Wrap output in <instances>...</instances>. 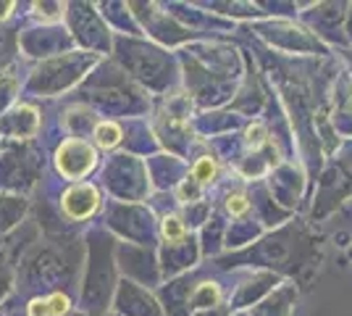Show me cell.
Listing matches in <instances>:
<instances>
[{"instance_id": "cell-1", "label": "cell", "mask_w": 352, "mask_h": 316, "mask_svg": "<svg viewBox=\"0 0 352 316\" xmlns=\"http://www.w3.org/2000/svg\"><path fill=\"white\" fill-rule=\"evenodd\" d=\"M118 137H121V132H118V127H113V124H100L98 127V140L103 145H116Z\"/></svg>"}, {"instance_id": "cell-2", "label": "cell", "mask_w": 352, "mask_h": 316, "mask_svg": "<svg viewBox=\"0 0 352 316\" xmlns=\"http://www.w3.org/2000/svg\"><path fill=\"white\" fill-rule=\"evenodd\" d=\"M195 174H197V177H200V180L206 182V180H210V177H213V174H216V164H213V161H210V158H203V161H200V164L195 166Z\"/></svg>"}, {"instance_id": "cell-3", "label": "cell", "mask_w": 352, "mask_h": 316, "mask_svg": "<svg viewBox=\"0 0 352 316\" xmlns=\"http://www.w3.org/2000/svg\"><path fill=\"white\" fill-rule=\"evenodd\" d=\"M47 308H50V314H56V316H60L66 308H69V301L60 295V293H56L50 301H47Z\"/></svg>"}, {"instance_id": "cell-4", "label": "cell", "mask_w": 352, "mask_h": 316, "mask_svg": "<svg viewBox=\"0 0 352 316\" xmlns=\"http://www.w3.org/2000/svg\"><path fill=\"white\" fill-rule=\"evenodd\" d=\"M226 206H229L232 213H245V211H248V200H245L242 196H234V198H229V203H226Z\"/></svg>"}, {"instance_id": "cell-5", "label": "cell", "mask_w": 352, "mask_h": 316, "mask_svg": "<svg viewBox=\"0 0 352 316\" xmlns=\"http://www.w3.org/2000/svg\"><path fill=\"white\" fill-rule=\"evenodd\" d=\"M50 308H47V301H32L30 303V316H47Z\"/></svg>"}, {"instance_id": "cell-6", "label": "cell", "mask_w": 352, "mask_h": 316, "mask_svg": "<svg viewBox=\"0 0 352 316\" xmlns=\"http://www.w3.org/2000/svg\"><path fill=\"white\" fill-rule=\"evenodd\" d=\"M163 232H166V238H182V227L176 219H168L166 224H163Z\"/></svg>"}, {"instance_id": "cell-7", "label": "cell", "mask_w": 352, "mask_h": 316, "mask_svg": "<svg viewBox=\"0 0 352 316\" xmlns=\"http://www.w3.org/2000/svg\"><path fill=\"white\" fill-rule=\"evenodd\" d=\"M8 8H11V6H8V3H3V6H0V16L8 14Z\"/></svg>"}]
</instances>
